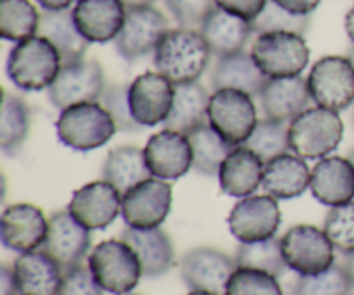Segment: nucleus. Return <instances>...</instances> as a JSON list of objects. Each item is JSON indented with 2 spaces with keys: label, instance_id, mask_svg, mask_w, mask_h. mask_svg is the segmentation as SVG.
Masks as SVG:
<instances>
[{
  "label": "nucleus",
  "instance_id": "nucleus-1",
  "mask_svg": "<svg viewBox=\"0 0 354 295\" xmlns=\"http://www.w3.org/2000/svg\"><path fill=\"white\" fill-rule=\"evenodd\" d=\"M209 45L201 31L192 28L168 30L154 50L156 71L173 85L199 82L211 61Z\"/></svg>",
  "mask_w": 354,
  "mask_h": 295
},
{
  "label": "nucleus",
  "instance_id": "nucleus-2",
  "mask_svg": "<svg viewBox=\"0 0 354 295\" xmlns=\"http://www.w3.org/2000/svg\"><path fill=\"white\" fill-rule=\"evenodd\" d=\"M61 68L62 59L59 50L40 35L17 41L7 57V76L14 86L24 92L48 88Z\"/></svg>",
  "mask_w": 354,
  "mask_h": 295
},
{
  "label": "nucleus",
  "instance_id": "nucleus-3",
  "mask_svg": "<svg viewBox=\"0 0 354 295\" xmlns=\"http://www.w3.org/2000/svg\"><path fill=\"white\" fill-rule=\"evenodd\" d=\"M344 123L337 111L308 107L289 123L290 151L303 159H324L339 147Z\"/></svg>",
  "mask_w": 354,
  "mask_h": 295
},
{
  "label": "nucleus",
  "instance_id": "nucleus-4",
  "mask_svg": "<svg viewBox=\"0 0 354 295\" xmlns=\"http://www.w3.org/2000/svg\"><path fill=\"white\" fill-rule=\"evenodd\" d=\"M55 130L66 147L88 152L106 145L116 135L118 126L102 104L83 102L61 111Z\"/></svg>",
  "mask_w": 354,
  "mask_h": 295
},
{
  "label": "nucleus",
  "instance_id": "nucleus-5",
  "mask_svg": "<svg viewBox=\"0 0 354 295\" xmlns=\"http://www.w3.org/2000/svg\"><path fill=\"white\" fill-rule=\"evenodd\" d=\"M88 268L104 292L123 295L135 290L140 278L142 265L133 249L124 240L100 242L88 256Z\"/></svg>",
  "mask_w": 354,
  "mask_h": 295
},
{
  "label": "nucleus",
  "instance_id": "nucleus-6",
  "mask_svg": "<svg viewBox=\"0 0 354 295\" xmlns=\"http://www.w3.org/2000/svg\"><path fill=\"white\" fill-rule=\"evenodd\" d=\"M251 55L268 78L299 76L310 62V47L303 35L272 31L256 35Z\"/></svg>",
  "mask_w": 354,
  "mask_h": 295
},
{
  "label": "nucleus",
  "instance_id": "nucleus-7",
  "mask_svg": "<svg viewBox=\"0 0 354 295\" xmlns=\"http://www.w3.org/2000/svg\"><path fill=\"white\" fill-rule=\"evenodd\" d=\"M207 121L232 145H244L258 124L252 95L235 88L214 90L207 106Z\"/></svg>",
  "mask_w": 354,
  "mask_h": 295
},
{
  "label": "nucleus",
  "instance_id": "nucleus-8",
  "mask_svg": "<svg viewBox=\"0 0 354 295\" xmlns=\"http://www.w3.org/2000/svg\"><path fill=\"white\" fill-rule=\"evenodd\" d=\"M280 240L287 268L299 276L320 275L334 266L335 247L325 230L313 225H296Z\"/></svg>",
  "mask_w": 354,
  "mask_h": 295
},
{
  "label": "nucleus",
  "instance_id": "nucleus-9",
  "mask_svg": "<svg viewBox=\"0 0 354 295\" xmlns=\"http://www.w3.org/2000/svg\"><path fill=\"white\" fill-rule=\"evenodd\" d=\"M310 95L317 106L330 111L348 109L354 104V66L349 57L325 55L308 76Z\"/></svg>",
  "mask_w": 354,
  "mask_h": 295
},
{
  "label": "nucleus",
  "instance_id": "nucleus-10",
  "mask_svg": "<svg viewBox=\"0 0 354 295\" xmlns=\"http://www.w3.org/2000/svg\"><path fill=\"white\" fill-rule=\"evenodd\" d=\"M106 76L97 61H80L62 64L57 78L47 88L48 100L59 111L83 102H97L106 90Z\"/></svg>",
  "mask_w": 354,
  "mask_h": 295
},
{
  "label": "nucleus",
  "instance_id": "nucleus-11",
  "mask_svg": "<svg viewBox=\"0 0 354 295\" xmlns=\"http://www.w3.org/2000/svg\"><path fill=\"white\" fill-rule=\"evenodd\" d=\"M171 202L173 187L166 180L152 176L124 193L121 216L130 228H159L171 211Z\"/></svg>",
  "mask_w": 354,
  "mask_h": 295
},
{
  "label": "nucleus",
  "instance_id": "nucleus-12",
  "mask_svg": "<svg viewBox=\"0 0 354 295\" xmlns=\"http://www.w3.org/2000/svg\"><path fill=\"white\" fill-rule=\"evenodd\" d=\"M168 31V19L152 6L127 9V17L114 45L118 54L127 61H137L156 50Z\"/></svg>",
  "mask_w": 354,
  "mask_h": 295
},
{
  "label": "nucleus",
  "instance_id": "nucleus-13",
  "mask_svg": "<svg viewBox=\"0 0 354 295\" xmlns=\"http://www.w3.org/2000/svg\"><path fill=\"white\" fill-rule=\"evenodd\" d=\"M237 263L225 252L213 247H197L180 261V275L190 290L227 295V287Z\"/></svg>",
  "mask_w": 354,
  "mask_h": 295
},
{
  "label": "nucleus",
  "instance_id": "nucleus-14",
  "mask_svg": "<svg viewBox=\"0 0 354 295\" xmlns=\"http://www.w3.org/2000/svg\"><path fill=\"white\" fill-rule=\"evenodd\" d=\"M282 225L279 202L272 196H249L239 200L228 216V228L239 242L275 237Z\"/></svg>",
  "mask_w": 354,
  "mask_h": 295
},
{
  "label": "nucleus",
  "instance_id": "nucleus-15",
  "mask_svg": "<svg viewBox=\"0 0 354 295\" xmlns=\"http://www.w3.org/2000/svg\"><path fill=\"white\" fill-rule=\"evenodd\" d=\"M175 99V85L161 73L147 71L128 86L130 109L142 126L162 124L169 116Z\"/></svg>",
  "mask_w": 354,
  "mask_h": 295
},
{
  "label": "nucleus",
  "instance_id": "nucleus-16",
  "mask_svg": "<svg viewBox=\"0 0 354 295\" xmlns=\"http://www.w3.org/2000/svg\"><path fill=\"white\" fill-rule=\"evenodd\" d=\"M90 247H92L90 230L80 225L69 211H59L52 214L48 220V234L44 251L64 272L83 265L86 256H90Z\"/></svg>",
  "mask_w": 354,
  "mask_h": 295
},
{
  "label": "nucleus",
  "instance_id": "nucleus-17",
  "mask_svg": "<svg viewBox=\"0 0 354 295\" xmlns=\"http://www.w3.org/2000/svg\"><path fill=\"white\" fill-rule=\"evenodd\" d=\"M123 196L106 180L83 185L73 193L68 211L88 230H106L121 213Z\"/></svg>",
  "mask_w": 354,
  "mask_h": 295
},
{
  "label": "nucleus",
  "instance_id": "nucleus-18",
  "mask_svg": "<svg viewBox=\"0 0 354 295\" xmlns=\"http://www.w3.org/2000/svg\"><path fill=\"white\" fill-rule=\"evenodd\" d=\"M48 234V221L44 211L33 204H14L2 214L0 238L9 251L24 252L38 251L44 247Z\"/></svg>",
  "mask_w": 354,
  "mask_h": 295
},
{
  "label": "nucleus",
  "instance_id": "nucleus-19",
  "mask_svg": "<svg viewBox=\"0 0 354 295\" xmlns=\"http://www.w3.org/2000/svg\"><path fill=\"white\" fill-rule=\"evenodd\" d=\"M152 175L161 180H178L192 169V147L185 133L162 130L149 138L144 149Z\"/></svg>",
  "mask_w": 354,
  "mask_h": 295
},
{
  "label": "nucleus",
  "instance_id": "nucleus-20",
  "mask_svg": "<svg viewBox=\"0 0 354 295\" xmlns=\"http://www.w3.org/2000/svg\"><path fill=\"white\" fill-rule=\"evenodd\" d=\"M127 17L123 0H76L73 19L90 44L116 40Z\"/></svg>",
  "mask_w": 354,
  "mask_h": 295
},
{
  "label": "nucleus",
  "instance_id": "nucleus-21",
  "mask_svg": "<svg viewBox=\"0 0 354 295\" xmlns=\"http://www.w3.org/2000/svg\"><path fill=\"white\" fill-rule=\"evenodd\" d=\"M310 189L320 204L342 206L354 200V166L348 158L327 155L311 169Z\"/></svg>",
  "mask_w": 354,
  "mask_h": 295
},
{
  "label": "nucleus",
  "instance_id": "nucleus-22",
  "mask_svg": "<svg viewBox=\"0 0 354 295\" xmlns=\"http://www.w3.org/2000/svg\"><path fill=\"white\" fill-rule=\"evenodd\" d=\"M263 114L268 120L290 123L311 102L308 79L303 76L270 78L258 97Z\"/></svg>",
  "mask_w": 354,
  "mask_h": 295
},
{
  "label": "nucleus",
  "instance_id": "nucleus-23",
  "mask_svg": "<svg viewBox=\"0 0 354 295\" xmlns=\"http://www.w3.org/2000/svg\"><path fill=\"white\" fill-rule=\"evenodd\" d=\"M266 162L245 145H237L221 164L218 180L223 193L230 197L252 196L263 185Z\"/></svg>",
  "mask_w": 354,
  "mask_h": 295
},
{
  "label": "nucleus",
  "instance_id": "nucleus-24",
  "mask_svg": "<svg viewBox=\"0 0 354 295\" xmlns=\"http://www.w3.org/2000/svg\"><path fill=\"white\" fill-rule=\"evenodd\" d=\"M120 238L127 242L138 256L145 278H159L166 275L175 265L173 242L161 228L137 230V228L127 227L121 231Z\"/></svg>",
  "mask_w": 354,
  "mask_h": 295
},
{
  "label": "nucleus",
  "instance_id": "nucleus-25",
  "mask_svg": "<svg viewBox=\"0 0 354 295\" xmlns=\"http://www.w3.org/2000/svg\"><path fill=\"white\" fill-rule=\"evenodd\" d=\"M12 268L19 295H59L64 269L45 251L19 254Z\"/></svg>",
  "mask_w": 354,
  "mask_h": 295
},
{
  "label": "nucleus",
  "instance_id": "nucleus-26",
  "mask_svg": "<svg viewBox=\"0 0 354 295\" xmlns=\"http://www.w3.org/2000/svg\"><path fill=\"white\" fill-rule=\"evenodd\" d=\"M311 183V169L306 159L294 152H286L265 164L263 189L277 200L296 199L303 196Z\"/></svg>",
  "mask_w": 354,
  "mask_h": 295
},
{
  "label": "nucleus",
  "instance_id": "nucleus-27",
  "mask_svg": "<svg viewBox=\"0 0 354 295\" xmlns=\"http://www.w3.org/2000/svg\"><path fill=\"white\" fill-rule=\"evenodd\" d=\"M199 28L204 40L207 41L211 52L216 57L244 52V47L254 35L249 21L227 12L220 7L209 12Z\"/></svg>",
  "mask_w": 354,
  "mask_h": 295
},
{
  "label": "nucleus",
  "instance_id": "nucleus-28",
  "mask_svg": "<svg viewBox=\"0 0 354 295\" xmlns=\"http://www.w3.org/2000/svg\"><path fill=\"white\" fill-rule=\"evenodd\" d=\"M268 79V76L258 68L252 55L245 52L218 57L211 71L213 90L235 88L252 97H259Z\"/></svg>",
  "mask_w": 354,
  "mask_h": 295
},
{
  "label": "nucleus",
  "instance_id": "nucleus-29",
  "mask_svg": "<svg viewBox=\"0 0 354 295\" xmlns=\"http://www.w3.org/2000/svg\"><path fill=\"white\" fill-rule=\"evenodd\" d=\"M37 35L47 38L59 50L62 64L85 59L90 41L83 37L73 19V9L44 10L40 14Z\"/></svg>",
  "mask_w": 354,
  "mask_h": 295
},
{
  "label": "nucleus",
  "instance_id": "nucleus-30",
  "mask_svg": "<svg viewBox=\"0 0 354 295\" xmlns=\"http://www.w3.org/2000/svg\"><path fill=\"white\" fill-rule=\"evenodd\" d=\"M152 176L144 151L135 145L113 149L102 164V178L116 187L121 196Z\"/></svg>",
  "mask_w": 354,
  "mask_h": 295
},
{
  "label": "nucleus",
  "instance_id": "nucleus-31",
  "mask_svg": "<svg viewBox=\"0 0 354 295\" xmlns=\"http://www.w3.org/2000/svg\"><path fill=\"white\" fill-rule=\"evenodd\" d=\"M211 95L199 82L175 85V99L169 116L162 123L165 130L189 133L207 121V106Z\"/></svg>",
  "mask_w": 354,
  "mask_h": 295
},
{
  "label": "nucleus",
  "instance_id": "nucleus-32",
  "mask_svg": "<svg viewBox=\"0 0 354 295\" xmlns=\"http://www.w3.org/2000/svg\"><path fill=\"white\" fill-rule=\"evenodd\" d=\"M187 137L192 147V168L206 176L218 175L223 161L235 147L211 126L209 121L190 130Z\"/></svg>",
  "mask_w": 354,
  "mask_h": 295
},
{
  "label": "nucleus",
  "instance_id": "nucleus-33",
  "mask_svg": "<svg viewBox=\"0 0 354 295\" xmlns=\"http://www.w3.org/2000/svg\"><path fill=\"white\" fill-rule=\"evenodd\" d=\"M30 133V107L21 97L3 92L0 111V147L3 152H16Z\"/></svg>",
  "mask_w": 354,
  "mask_h": 295
},
{
  "label": "nucleus",
  "instance_id": "nucleus-34",
  "mask_svg": "<svg viewBox=\"0 0 354 295\" xmlns=\"http://www.w3.org/2000/svg\"><path fill=\"white\" fill-rule=\"evenodd\" d=\"M235 263H237V268L263 269L275 276H282L287 269L282 252V240L277 237L258 242H241L235 254Z\"/></svg>",
  "mask_w": 354,
  "mask_h": 295
},
{
  "label": "nucleus",
  "instance_id": "nucleus-35",
  "mask_svg": "<svg viewBox=\"0 0 354 295\" xmlns=\"http://www.w3.org/2000/svg\"><path fill=\"white\" fill-rule=\"evenodd\" d=\"M40 14L30 0H0V35L3 40L21 41L35 37Z\"/></svg>",
  "mask_w": 354,
  "mask_h": 295
},
{
  "label": "nucleus",
  "instance_id": "nucleus-36",
  "mask_svg": "<svg viewBox=\"0 0 354 295\" xmlns=\"http://www.w3.org/2000/svg\"><path fill=\"white\" fill-rule=\"evenodd\" d=\"M244 145L254 151L265 162L272 161L277 155H282L290 151L289 124L283 121L263 117L261 121H258L254 131Z\"/></svg>",
  "mask_w": 354,
  "mask_h": 295
},
{
  "label": "nucleus",
  "instance_id": "nucleus-37",
  "mask_svg": "<svg viewBox=\"0 0 354 295\" xmlns=\"http://www.w3.org/2000/svg\"><path fill=\"white\" fill-rule=\"evenodd\" d=\"M254 35L272 33V31H290V33L306 35L311 28V14H294L268 0L263 12L252 21Z\"/></svg>",
  "mask_w": 354,
  "mask_h": 295
},
{
  "label": "nucleus",
  "instance_id": "nucleus-38",
  "mask_svg": "<svg viewBox=\"0 0 354 295\" xmlns=\"http://www.w3.org/2000/svg\"><path fill=\"white\" fill-rule=\"evenodd\" d=\"M353 282L342 265L330 266L327 272L313 276H299L292 295H351Z\"/></svg>",
  "mask_w": 354,
  "mask_h": 295
},
{
  "label": "nucleus",
  "instance_id": "nucleus-39",
  "mask_svg": "<svg viewBox=\"0 0 354 295\" xmlns=\"http://www.w3.org/2000/svg\"><path fill=\"white\" fill-rule=\"evenodd\" d=\"M279 276L254 268H237L227 287V295H283Z\"/></svg>",
  "mask_w": 354,
  "mask_h": 295
},
{
  "label": "nucleus",
  "instance_id": "nucleus-40",
  "mask_svg": "<svg viewBox=\"0 0 354 295\" xmlns=\"http://www.w3.org/2000/svg\"><path fill=\"white\" fill-rule=\"evenodd\" d=\"M324 230L334 247L344 256L354 252V200L335 206L325 216Z\"/></svg>",
  "mask_w": 354,
  "mask_h": 295
},
{
  "label": "nucleus",
  "instance_id": "nucleus-41",
  "mask_svg": "<svg viewBox=\"0 0 354 295\" xmlns=\"http://www.w3.org/2000/svg\"><path fill=\"white\" fill-rule=\"evenodd\" d=\"M128 86L130 85H123V83L107 85L104 93L100 95L99 102L113 116L118 131L133 133V131H140L144 126L140 123H137V120L131 114L130 100H128Z\"/></svg>",
  "mask_w": 354,
  "mask_h": 295
},
{
  "label": "nucleus",
  "instance_id": "nucleus-42",
  "mask_svg": "<svg viewBox=\"0 0 354 295\" xmlns=\"http://www.w3.org/2000/svg\"><path fill=\"white\" fill-rule=\"evenodd\" d=\"M169 12L183 28L201 26L203 21L216 9L214 0H165Z\"/></svg>",
  "mask_w": 354,
  "mask_h": 295
},
{
  "label": "nucleus",
  "instance_id": "nucleus-43",
  "mask_svg": "<svg viewBox=\"0 0 354 295\" xmlns=\"http://www.w3.org/2000/svg\"><path fill=\"white\" fill-rule=\"evenodd\" d=\"M59 295H104V289L95 282L88 266L66 269Z\"/></svg>",
  "mask_w": 354,
  "mask_h": 295
},
{
  "label": "nucleus",
  "instance_id": "nucleus-44",
  "mask_svg": "<svg viewBox=\"0 0 354 295\" xmlns=\"http://www.w3.org/2000/svg\"><path fill=\"white\" fill-rule=\"evenodd\" d=\"M214 2L220 9L252 23L263 12L268 0H214Z\"/></svg>",
  "mask_w": 354,
  "mask_h": 295
},
{
  "label": "nucleus",
  "instance_id": "nucleus-45",
  "mask_svg": "<svg viewBox=\"0 0 354 295\" xmlns=\"http://www.w3.org/2000/svg\"><path fill=\"white\" fill-rule=\"evenodd\" d=\"M280 7L294 14H311L318 7L320 0H273Z\"/></svg>",
  "mask_w": 354,
  "mask_h": 295
},
{
  "label": "nucleus",
  "instance_id": "nucleus-46",
  "mask_svg": "<svg viewBox=\"0 0 354 295\" xmlns=\"http://www.w3.org/2000/svg\"><path fill=\"white\" fill-rule=\"evenodd\" d=\"M0 282H2V295H19L16 276H14V268H10L9 265H2Z\"/></svg>",
  "mask_w": 354,
  "mask_h": 295
},
{
  "label": "nucleus",
  "instance_id": "nucleus-47",
  "mask_svg": "<svg viewBox=\"0 0 354 295\" xmlns=\"http://www.w3.org/2000/svg\"><path fill=\"white\" fill-rule=\"evenodd\" d=\"M44 10H62L69 9L76 0H37Z\"/></svg>",
  "mask_w": 354,
  "mask_h": 295
},
{
  "label": "nucleus",
  "instance_id": "nucleus-48",
  "mask_svg": "<svg viewBox=\"0 0 354 295\" xmlns=\"http://www.w3.org/2000/svg\"><path fill=\"white\" fill-rule=\"evenodd\" d=\"M346 33H348L349 40L354 44V6L349 9V12L346 14Z\"/></svg>",
  "mask_w": 354,
  "mask_h": 295
},
{
  "label": "nucleus",
  "instance_id": "nucleus-49",
  "mask_svg": "<svg viewBox=\"0 0 354 295\" xmlns=\"http://www.w3.org/2000/svg\"><path fill=\"white\" fill-rule=\"evenodd\" d=\"M342 266H344V268H346V272H348L349 278H351V282H353V285H354V252H353V254L346 256L344 265H342Z\"/></svg>",
  "mask_w": 354,
  "mask_h": 295
},
{
  "label": "nucleus",
  "instance_id": "nucleus-50",
  "mask_svg": "<svg viewBox=\"0 0 354 295\" xmlns=\"http://www.w3.org/2000/svg\"><path fill=\"white\" fill-rule=\"evenodd\" d=\"M154 0H123V3L127 6V9H131V7H144V6H152Z\"/></svg>",
  "mask_w": 354,
  "mask_h": 295
},
{
  "label": "nucleus",
  "instance_id": "nucleus-51",
  "mask_svg": "<svg viewBox=\"0 0 354 295\" xmlns=\"http://www.w3.org/2000/svg\"><path fill=\"white\" fill-rule=\"evenodd\" d=\"M187 295H214V294H209V292H201V290H192V292L187 294Z\"/></svg>",
  "mask_w": 354,
  "mask_h": 295
},
{
  "label": "nucleus",
  "instance_id": "nucleus-52",
  "mask_svg": "<svg viewBox=\"0 0 354 295\" xmlns=\"http://www.w3.org/2000/svg\"><path fill=\"white\" fill-rule=\"evenodd\" d=\"M348 57L351 59V62H353V66H354V44L351 45V48H349V54H348Z\"/></svg>",
  "mask_w": 354,
  "mask_h": 295
},
{
  "label": "nucleus",
  "instance_id": "nucleus-53",
  "mask_svg": "<svg viewBox=\"0 0 354 295\" xmlns=\"http://www.w3.org/2000/svg\"><path fill=\"white\" fill-rule=\"evenodd\" d=\"M348 159H349V161H351V164L354 166V149H351V152H349V154H348Z\"/></svg>",
  "mask_w": 354,
  "mask_h": 295
},
{
  "label": "nucleus",
  "instance_id": "nucleus-54",
  "mask_svg": "<svg viewBox=\"0 0 354 295\" xmlns=\"http://www.w3.org/2000/svg\"><path fill=\"white\" fill-rule=\"evenodd\" d=\"M123 295H140V294H133V292H128V294H123Z\"/></svg>",
  "mask_w": 354,
  "mask_h": 295
},
{
  "label": "nucleus",
  "instance_id": "nucleus-55",
  "mask_svg": "<svg viewBox=\"0 0 354 295\" xmlns=\"http://www.w3.org/2000/svg\"><path fill=\"white\" fill-rule=\"evenodd\" d=\"M353 126H354V113H353Z\"/></svg>",
  "mask_w": 354,
  "mask_h": 295
}]
</instances>
